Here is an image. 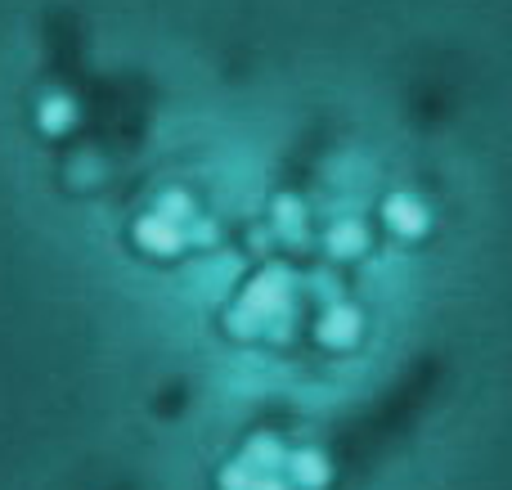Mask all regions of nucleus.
<instances>
[{
	"instance_id": "2",
	"label": "nucleus",
	"mask_w": 512,
	"mask_h": 490,
	"mask_svg": "<svg viewBox=\"0 0 512 490\" xmlns=\"http://www.w3.org/2000/svg\"><path fill=\"white\" fill-rule=\"evenodd\" d=\"M387 221H391V230H400V234H423L427 230V212L405 194L387 203Z\"/></svg>"
},
{
	"instance_id": "3",
	"label": "nucleus",
	"mask_w": 512,
	"mask_h": 490,
	"mask_svg": "<svg viewBox=\"0 0 512 490\" xmlns=\"http://www.w3.org/2000/svg\"><path fill=\"white\" fill-rule=\"evenodd\" d=\"M319 333H324V342H351L355 338V315L351 311H333Z\"/></svg>"
},
{
	"instance_id": "4",
	"label": "nucleus",
	"mask_w": 512,
	"mask_h": 490,
	"mask_svg": "<svg viewBox=\"0 0 512 490\" xmlns=\"http://www.w3.org/2000/svg\"><path fill=\"white\" fill-rule=\"evenodd\" d=\"M68 122H72V104H68V99H59V95L45 99V104H41V126H45V131H63Z\"/></svg>"
},
{
	"instance_id": "1",
	"label": "nucleus",
	"mask_w": 512,
	"mask_h": 490,
	"mask_svg": "<svg viewBox=\"0 0 512 490\" xmlns=\"http://www.w3.org/2000/svg\"><path fill=\"white\" fill-rule=\"evenodd\" d=\"M135 239H140V248H149V252H176L180 248V225L162 212L144 216V221L135 225Z\"/></svg>"
},
{
	"instance_id": "5",
	"label": "nucleus",
	"mask_w": 512,
	"mask_h": 490,
	"mask_svg": "<svg viewBox=\"0 0 512 490\" xmlns=\"http://www.w3.org/2000/svg\"><path fill=\"white\" fill-rule=\"evenodd\" d=\"M333 248L337 252H355L360 248V230H355V225H342V230L333 234Z\"/></svg>"
}]
</instances>
